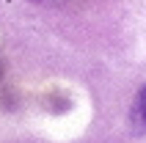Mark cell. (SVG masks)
<instances>
[{
	"instance_id": "cell-1",
	"label": "cell",
	"mask_w": 146,
	"mask_h": 143,
	"mask_svg": "<svg viewBox=\"0 0 146 143\" xmlns=\"http://www.w3.org/2000/svg\"><path fill=\"white\" fill-rule=\"evenodd\" d=\"M132 129L141 132V135L146 132V85L138 91L135 105H132Z\"/></svg>"
},
{
	"instance_id": "cell-2",
	"label": "cell",
	"mask_w": 146,
	"mask_h": 143,
	"mask_svg": "<svg viewBox=\"0 0 146 143\" xmlns=\"http://www.w3.org/2000/svg\"><path fill=\"white\" fill-rule=\"evenodd\" d=\"M36 3H55V0H36Z\"/></svg>"
}]
</instances>
